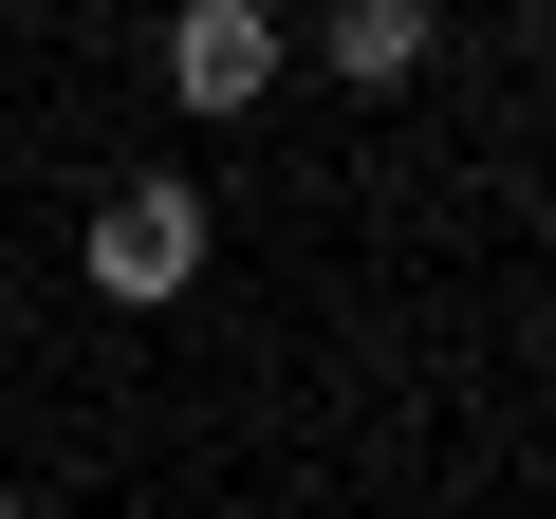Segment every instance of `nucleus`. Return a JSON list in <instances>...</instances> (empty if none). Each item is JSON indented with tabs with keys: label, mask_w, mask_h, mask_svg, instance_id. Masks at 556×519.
Returning <instances> with one entry per match:
<instances>
[{
	"label": "nucleus",
	"mask_w": 556,
	"mask_h": 519,
	"mask_svg": "<svg viewBox=\"0 0 556 519\" xmlns=\"http://www.w3.org/2000/svg\"><path fill=\"white\" fill-rule=\"evenodd\" d=\"M0 519H20V482H0Z\"/></svg>",
	"instance_id": "nucleus-4"
},
{
	"label": "nucleus",
	"mask_w": 556,
	"mask_h": 519,
	"mask_svg": "<svg viewBox=\"0 0 556 519\" xmlns=\"http://www.w3.org/2000/svg\"><path fill=\"white\" fill-rule=\"evenodd\" d=\"M427 56H445L427 0H334V20H316V75H334V93H408Z\"/></svg>",
	"instance_id": "nucleus-3"
},
{
	"label": "nucleus",
	"mask_w": 556,
	"mask_h": 519,
	"mask_svg": "<svg viewBox=\"0 0 556 519\" xmlns=\"http://www.w3.org/2000/svg\"><path fill=\"white\" fill-rule=\"evenodd\" d=\"M278 75H298V38H278V0H167V112H260Z\"/></svg>",
	"instance_id": "nucleus-1"
},
{
	"label": "nucleus",
	"mask_w": 556,
	"mask_h": 519,
	"mask_svg": "<svg viewBox=\"0 0 556 519\" xmlns=\"http://www.w3.org/2000/svg\"><path fill=\"white\" fill-rule=\"evenodd\" d=\"M75 260H93V298H130V316H149V298H186V279H204V186H167V167H149V186H112Z\"/></svg>",
	"instance_id": "nucleus-2"
}]
</instances>
